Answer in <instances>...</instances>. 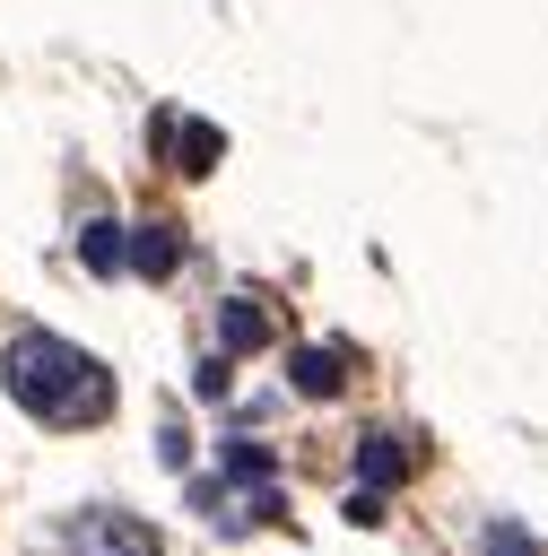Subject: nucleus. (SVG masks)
Segmentation results:
<instances>
[{
  "instance_id": "f257e3e1",
  "label": "nucleus",
  "mask_w": 548,
  "mask_h": 556,
  "mask_svg": "<svg viewBox=\"0 0 548 556\" xmlns=\"http://www.w3.org/2000/svg\"><path fill=\"white\" fill-rule=\"evenodd\" d=\"M0 382H9V400L35 417V426H104L113 417V400H122V382H113V365H96L78 339H61V330H17L9 348H0Z\"/></svg>"
},
{
  "instance_id": "f03ea898",
  "label": "nucleus",
  "mask_w": 548,
  "mask_h": 556,
  "mask_svg": "<svg viewBox=\"0 0 548 556\" xmlns=\"http://www.w3.org/2000/svg\"><path fill=\"white\" fill-rule=\"evenodd\" d=\"M61 556H157V530L122 504H78L61 521Z\"/></svg>"
},
{
  "instance_id": "7ed1b4c3",
  "label": "nucleus",
  "mask_w": 548,
  "mask_h": 556,
  "mask_svg": "<svg viewBox=\"0 0 548 556\" xmlns=\"http://www.w3.org/2000/svg\"><path fill=\"white\" fill-rule=\"evenodd\" d=\"M226 156V130L217 122H200V113H157V165H174V174H209Z\"/></svg>"
},
{
  "instance_id": "20e7f679",
  "label": "nucleus",
  "mask_w": 548,
  "mask_h": 556,
  "mask_svg": "<svg viewBox=\"0 0 548 556\" xmlns=\"http://www.w3.org/2000/svg\"><path fill=\"white\" fill-rule=\"evenodd\" d=\"M287 382H296L304 400H331V391L348 382V365H339V348H296V356H287Z\"/></svg>"
},
{
  "instance_id": "39448f33",
  "label": "nucleus",
  "mask_w": 548,
  "mask_h": 556,
  "mask_svg": "<svg viewBox=\"0 0 548 556\" xmlns=\"http://www.w3.org/2000/svg\"><path fill=\"white\" fill-rule=\"evenodd\" d=\"M357 478H365V495H383V486L409 478V452H400L391 434H357Z\"/></svg>"
},
{
  "instance_id": "423d86ee",
  "label": "nucleus",
  "mask_w": 548,
  "mask_h": 556,
  "mask_svg": "<svg viewBox=\"0 0 548 556\" xmlns=\"http://www.w3.org/2000/svg\"><path fill=\"white\" fill-rule=\"evenodd\" d=\"M174 243H183V235H174L165 217H148V226H139L130 243H122V261H130L139 278H165V269H174Z\"/></svg>"
},
{
  "instance_id": "0eeeda50",
  "label": "nucleus",
  "mask_w": 548,
  "mask_h": 556,
  "mask_svg": "<svg viewBox=\"0 0 548 556\" xmlns=\"http://www.w3.org/2000/svg\"><path fill=\"white\" fill-rule=\"evenodd\" d=\"M122 243H130V235H122L113 217H87V235H78V261H87L96 278H113V269H122Z\"/></svg>"
},
{
  "instance_id": "6e6552de",
  "label": "nucleus",
  "mask_w": 548,
  "mask_h": 556,
  "mask_svg": "<svg viewBox=\"0 0 548 556\" xmlns=\"http://www.w3.org/2000/svg\"><path fill=\"white\" fill-rule=\"evenodd\" d=\"M261 339H270V304L235 295V304H226V348H261Z\"/></svg>"
},
{
  "instance_id": "1a4fd4ad",
  "label": "nucleus",
  "mask_w": 548,
  "mask_h": 556,
  "mask_svg": "<svg viewBox=\"0 0 548 556\" xmlns=\"http://www.w3.org/2000/svg\"><path fill=\"white\" fill-rule=\"evenodd\" d=\"M226 469H235V478H270V452H261V443H226Z\"/></svg>"
},
{
  "instance_id": "9d476101",
  "label": "nucleus",
  "mask_w": 548,
  "mask_h": 556,
  "mask_svg": "<svg viewBox=\"0 0 548 556\" xmlns=\"http://www.w3.org/2000/svg\"><path fill=\"white\" fill-rule=\"evenodd\" d=\"M487 547H496V556H539V547H531L513 521H496V530H487Z\"/></svg>"
}]
</instances>
